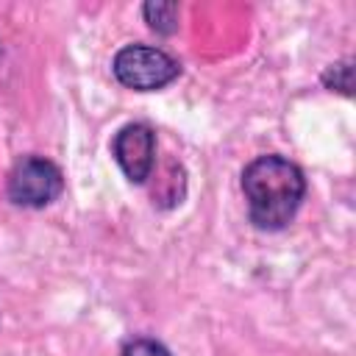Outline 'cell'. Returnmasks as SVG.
Segmentation results:
<instances>
[{
	"instance_id": "obj_1",
	"label": "cell",
	"mask_w": 356,
	"mask_h": 356,
	"mask_svg": "<svg viewBox=\"0 0 356 356\" xmlns=\"http://www.w3.org/2000/svg\"><path fill=\"white\" fill-rule=\"evenodd\" d=\"M242 192L253 225L278 231L298 214L306 178L300 167L284 156H259L242 170Z\"/></svg>"
},
{
	"instance_id": "obj_2",
	"label": "cell",
	"mask_w": 356,
	"mask_h": 356,
	"mask_svg": "<svg viewBox=\"0 0 356 356\" xmlns=\"http://www.w3.org/2000/svg\"><path fill=\"white\" fill-rule=\"evenodd\" d=\"M114 78L136 92H156L167 83H172L181 72V64L161 47L150 44H125L117 50L111 61Z\"/></svg>"
},
{
	"instance_id": "obj_3",
	"label": "cell",
	"mask_w": 356,
	"mask_h": 356,
	"mask_svg": "<svg viewBox=\"0 0 356 356\" xmlns=\"http://www.w3.org/2000/svg\"><path fill=\"white\" fill-rule=\"evenodd\" d=\"M61 189H64L61 170L44 156L19 159L11 167L8 184H6L8 200L17 206H25V209H42V206L53 203L61 195Z\"/></svg>"
},
{
	"instance_id": "obj_4",
	"label": "cell",
	"mask_w": 356,
	"mask_h": 356,
	"mask_svg": "<svg viewBox=\"0 0 356 356\" xmlns=\"http://www.w3.org/2000/svg\"><path fill=\"white\" fill-rule=\"evenodd\" d=\"M111 153L125 172L128 181L145 184V178L153 170V156H156V136L147 125L142 122H128L114 134Z\"/></svg>"
},
{
	"instance_id": "obj_5",
	"label": "cell",
	"mask_w": 356,
	"mask_h": 356,
	"mask_svg": "<svg viewBox=\"0 0 356 356\" xmlns=\"http://www.w3.org/2000/svg\"><path fill=\"white\" fill-rule=\"evenodd\" d=\"M142 14H145V19H147V25H150L153 31H159V33H172V31L178 28V14H181V8H178V3H145Z\"/></svg>"
},
{
	"instance_id": "obj_6",
	"label": "cell",
	"mask_w": 356,
	"mask_h": 356,
	"mask_svg": "<svg viewBox=\"0 0 356 356\" xmlns=\"http://www.w3.org/2000/svg\"><path fill=\"white\" fill-rule=\"evenodd\" d=\"M350 78H353V67H350V61L345 58V61H337V64H331L325 72H323V83L334 92H342V95H350V89H353V83H350Z\"/></svg>"
},
{
	"instance_id": "obj_7",
	"label": "cell",
	"mask_w": 356,
	"mask_h": 356,
	"mask_svg": "<svg viewBox=\"0 0 356 356\" xmlns=\"http://www.w3.org/2000/svg\"><path fill=\"white\" fill-rule=\"evenodd\" d=\"M122 356H172V353L156 339H134L125 345Z\"/></svg>"
}]
</instances>
